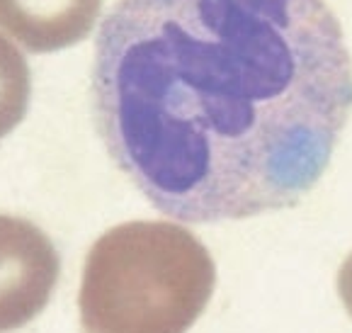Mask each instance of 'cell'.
I'll list each match as a JSON object with an SVG mask.
<instances>
[{
  "label": "cell",
  "mask_w": 352,
  "mask_h": 333,
  "mask_svg": "<svg viewBox=\"0 0 352 333\" xmlns=\"http://www.w3.org/2000/svg\"><path fill=\"white\" fill-rule=\"evenodd\" d=\"M217 285L207 246L173 222H126L93 244L78 294L85 333H187Z\"/></svg>",
  "instance_id": "cell-2"
},
{
  "label": "cell",
  "mask_w": 352,
  "mask_h": 333,
  "mask_svg": "<svg viewBox=\"0 0 352 333\" xmlns=\"http://www.w3.org/2000/svg\"><path fill=\"white\" fill-rule=\"evenodd\" d=\"M102 0H0V30L27 52L49 54L90 34Z\"/></svg>",
  "instance_id": "cell-4"
},
{
  "label": "cell",
  "mask_w": 352,
  "mask_h": 333,
  "mask_svg": "<svg viewBox=\"0 0 352 333\" xmlns=\"http://www.w3.org/2000/svg\"><path fill=\"white\" fill-rule=\"evenodd\" d=\"M32 76L25 56L0 34V139L8 136L27 115Z\"/></svg>",
  "instance_id": "cell-5"
},
{
  "label": "cell",
  "mask_w": 352,
  "mask_h": 333,
  "mask_svg": "<svg viewBox=\"0 0 352 333\" xmlns=\"http://www.w3.org/2000/svg\"><path fill=\"white\" fill-rule=\"evenodd\" d=\"M93 103L114 163L190 224L287 209L326 173L352 66L326 0H120Z\"/></svg>",
  "instance_id": "cell-1"
},
{
  "label": "cell",
  "mask_w": 352,
  "mask_h": 333,
  "mask_svg": "<svg viewBox=\"0 0 352 333\" xmlns=\"http://www.w3.org/2000/svg\"><path fill=\"white\" fill-rule=\"evenodd\" d=\"M58 272L52 239L27 219L0 214V333L25 326L47 307Z\"/></svg>",
  "instance_id": "cell-3"
},
{
  "label": "cell",
  "mask_w": 352,
  "mask_h": 333,
  "mask_svg": "<svg viewBox=\"0 0 352 333\" xmlns=\"http://www.w3.org/2000/svg\"><path fill=\"white\" fill-rule=\"evenodd\" d=\"M338 294H340L342 307L352 316V253L342 261L340 270H338Z\"/></svg>",
  "instance_id": "cell-6"
}]
</instances>
